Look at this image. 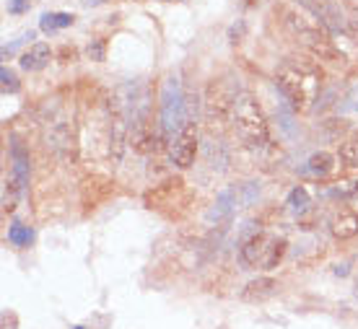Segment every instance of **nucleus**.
Returning <instances> with one entry per match:
<instances>
[{
  "label": "nucleus",
  "mask_w": 358,
  "mask_h": 329,
  "mask_svg": "<svg viewBox=\"0 0 358 329\" xmlns=\"http://www.w3.org/2000/svg\"><path fill=\"white\" fill-rule=\"evenodd\" d=\"M275 83L294 112H309L322 91V73L306 60H286L278 68Z\"/></svg>",
  "instance_id": "1"
},
{
  "label": "nucleus",
  "mask_w": 358,
  "mask_h": 329,
  "mask_svg": "<svg viewBox=\"0 0 358 329\" xmlns=\"http://www.w3.org/2000/svg\"><path fill=\"white\" fill-rule=\"evenodd\" d=\"M283 21H286L288 31H291V34H294L296 39L314 54V57L330 60V63L343 60V52L335 47L327 27H324L320 18H314L306 8H301V6H299V8L291 6V8L283 10Z\"/></svg>",
  "instance_id": "2"
},
{
  "label": "nucleus",
  "mask_w": 358,
  "mask_h": 329,
  "mask_svg": "<svg viewBox=\"0 0 358 329\" xmlns=\"http://www.w3.org/2000/svg\"><path fill=\"white\" fill-rule=\"evenodd\" d=\"M231 122L244 145L262 148L268 142V122H265V115H262L257 98L252 96V94H236Z\"/></svg>",
  "instance_id": "3"
},
{
  "label": "nucleus",
  "mask_w": 358,
  "mask_h": 329,
  "mask_svg": "<svg viewBox=\"0 0 358 329\" xmlns=\"http://www.w3.org/2000/svg\"><path fill=\"white\" fill-rule=\"evenodd\" d=\"M286 254V241L275 239L270 233H252L250 239L242 244L239 257L247 267H260V270H273Z\"/></svg>",
  "instance_id": "4"
},
{
  "label": "nucleus",
  "mask_w": 358,
  "mask_h": 329,
  "mask_svg": "<svg viewBox=\"0 0 358 329\" xmlns=\"http://www.w3.org/2000/svg\"><path fill=\"white\" fill-rule=\"evenodd\" d=\"M187 122V96L179 86V78L169 75L162 86V135L169 140Z\"/></svg>",
  "instance_id": "5"
},
{
  "label": "nucleus",
  "mask_w": 358,
  "mask_h": 329,
  "mask_svg": "<svg viewBox=\"0 0 358 329\" xmlns=\"http://www.w3.org/2000/svg\"><path fill=\"white\" fill-rule=\"evenodd\" d=\"M234 96L231 91H226V86L221 80H213L206 91V101H203V109H206V119L210 125L215 122H226L229 117L234 115Z\"/></svg>",
  "instance_id": "6"
},
{
  "label": "nucleus",
  "mask_w": 358,
  "mask_h": 329,
  "mask_svg": "<svg viewBox=\"0 0 358 329\" xmlns=\"http://www.w3.org/2000/svg\"><path fill=\"white\" fill-rule=\"evenodd\" d=\"M195 156H197V127H195V122L189 119V122H185V127L174 135L171 148H169V159L179 169H189V166L195 163Z\"/></svg>",
  "instance_id": "7"
},
{
  "label": "nucleus",
  "mask_w": 358,
  "mask_h": 329,
  "mask_svg": "<svg viewBox=\"0 0 358 329\" xmlns=\"http://www.w3.org/2000/svg\"><path fill=\"white\" fill-rule=\"evenodd\" d=\"M182 195H185V182L182 179H169V182H164V184H159V187L145 195V205L151 210H164L169 205H177Z\"/></svg>",
  "instance_id": "8"
},
{
  "label": "nucleus",
  "mask_w": 358,
  "mask_h": 329,
  "mask_svg": "<svg viewBox=\"0 0 358 329\" xmlns=\"http://www.w3.org/2000/svg\"><path fill=\"white\" fill-rule=\"evenodd\" d=\"M330 231L335 239H341V241L358 236V213L356 210H350V207H341L338 213L332 215Z\"/></svg>",
  "instance_id": "9"
},
{
  "label": "nucleus",
  "mask_w": 358,
  "mask_h": 329,
  "mask_svg": "<svg viewBox=\"0 0 358 329\" xmlns=\"http://www.w3.org/2000/svg\"><path fill=\"white\" fill-rule=\"evenodd\" d=\"M10 161H13V166H10V179L16 182L18 189H24L29 184V151L18 140L10 142Z\"/></svg>",
  "instance_id": "10"
},
{
  "label": "nucleus",
  "mask_w": 358,
  "mask_h": 329,
  "mask_svg": "<svg viewBox=\"0 0 358 329\" xmlns=\"http://www.w3.org/2000/svg\"><path fill=\"white\" fill-rule=\"evenodd\" d=\"M50 60H52V50L39 42V45L29 47L27 52L21 54V60H18V63H21V68H24V71L39 73V71H45L47 65H50Z\"/></svg>",
  "instance_id": "11"
},
{
  "label": "nucleus",
  "mask_w": 358,
  "mask_h": 329,
  "mask_svg": "<svg viewBox=\"0 0 358 329\" xmlns=\"http://www.w3.org/2000/svg\"><path fill=\"white\" fill-rule=\"evenodd\" d=\"M275 291H278V280H273V277H257V280L244 285L242 301H250V303L268 301L270 295H275Z\"/></svg>",
  "instance_id": "12"
},
{
  "label": "nucleus",
  "mask_w": 358,
  "mask_h": 329,
  "mask_svg": "<svg viewBox=\"0 0 358 329\" xmlns=\"http://www.w3.org/2000/svg\"><path fill=\"white\" fill-rule=\"evenodd\" d=\"M206 161L208 166L215 171H226L229 169V151L221 140H208L206 142Z\"/></svg>",
  "instance_id": "13"
},
{
  "label": "nucleus",
  "mask_w": 358,
  "mask_h": 329,
  "mask_svg": "<svg viewBox=\"0 0 358 329\" xmlns=\"http://www.w3.org/2000/svg\"><path fill=\"white\" fill-rule=\"evenodd\" d=\"M231 210H234V189H224L221 195L215 197V203H213V207L208 210V221L210 223H221V221H226L229 215H231Z\"/></svg>",
  "instance_id": "14"
},
{
  "label": "nucleus",
  "mask_w": 358,
  "mask_h": 329,
  "mask_svg": "<svg viewBox=\"0 0 358 329\" xmlns=\"http://www.w3.org/2000/svg\"><path fill=\"white\" fill-rule=\"evenodd\" d=\"M332 169H335V156L327 151L314 153L312 159L306 161V171L314 177H327V174H332Z\"/></svg>",
  "instance_id": "15"
},
{
  "label": "nucleus",
  "mask_w": 358,
  "mask_h": 329,
  "mask_svg": "<svg viewBox=\"0 0 358 329\" xmlns=\"http://www.w3.org/2000/svg\"><path fill=\"white\" fill-rule=\"evenodd\" d=\"M73 24H76V16H73V13H45V16L39 18V29H42L45 34H52L57 29L73 27Z\"/></svg>",
  "instance_id": "16"
},
{
  "label": "nucleus",
  "mask_w": 358,
  "mask_h": 329,
  "mask_svg": "<svg viewBox=\"0 0 358 329\" xmlns=\"http://www.w3.org/2000/svg\"><path fill=\"white\" fill-rule=\"evenodd\" d=\"M341 161L348 169H358V130L341 145Z\"/></svg>",
  "instance_id": "17"
},
{
  "label": "nucleus",
  "mask_w": 358,
  "mask_h": 329,
  "mask_svg": "<svg viewBox=\"0 0 358 329\" xmlns=\"http://www.w3.org/2000/svg\"><path fill=\"white\" fill-rule=\"evenodd\" d=\"M31 239H34V233H31V228L24 226V223H13L8 228V241L13 247H29Z\"/></svg>",
  "instance_id": "18"
},
{
  "label": "nucleus",
  "mask_w": 358,
  "mask_h": 329,
  "mask_svg": "<svg viewBox=\"0 0 358 329\" xmlns=\"http://www.w3.org/2000/svg\"><path fill=\"white\" fill-rule=\"evenodd\" d=\"M309 192H306L304 187H294L291 192H288V207L291 210H296V213H304V210H309Z\"/></svg>",
  "instance_id": "19"
},
{
  "label": "nucleus",
  "mask_w": 358,
  "mask_h": 329,
  "mask_svg": "<svg viewBox=\"0 0 358 329\" xmlns=\"http://www.w3.org/2000/svg\"><path fill=\"white\" fill-rule=\"evenodd\" d=\"M0 86H3V94H16V91H18V78H16V73L8 71L6 65L0 68Z\"/></svg>",
  "instance_id": "20"
},
{
  "label": "nucleus",
  "mask_w": 358,
  "mask_h": 329,
  "mask_svg": "<svg viewBox=\"0 0 358 329\" xmlns=\"http://www.w3.org/2000/svg\"><path fill=\"white\" fill-rule=\"evenodd\" d=\"M31 36H34V31H27V34H21V36H18V39H13V42H10V45H6V47H3V57H6V60H8L10 54L16 52L18 47L24 45V42H27V39H31Z\"/></svg>",
  "instance_id": "21"
},
{
  "label": "nucleus",
  "mask_w": 358,
  "mask_h": 329,
  "mask_svg": "<svg viewBox=\"0 0 358 329\" xmlns=\"http://www.w3.org/2000/svg\"><path fill=\"white\" fill-rule=\"evenodd\" d=\"M29 8H31V0H8V13H13V16L27 13Z\"/></svg>",
  "instance_id": "22"
},
{
  "label": "nucleus",
  "mask_w": 358,
  "mask_h": 329,
  "mask_svg": "<svg viewBox=\"0 0 358 329\" xmlns=\"http://www.w3.org/2000/svg\"><path fill=\"white\" fill-rule=\"evenodd\" d=\"M89 57L91 60H104V42L96 39L94 45H89Z\"/></svg>",
  "instance_id": "23"
},
{
  "label": "nucleus",
  "mask_w": 358,
  "mask_h": 329,
  "mask_svg": "<svg viewBox=\"0 0 358 329\" xmlns=\"http://www.w3.org/2000/svg\"><path fill=\"white\" fill-rule=\"evenodd\" d=\"M345 31H348L353 39H358V10H353L348 16V21H345Z\"/></svg>",
  "instance_id": "24"
},
{
  "label": "nucleus",
  "mask_w": 358,
  "mask_h": 329,
  "mask_svg": "<svg viewBox=\"0 0 358 329\" xmlns=\"http://www.w3.org/2000/svg\"><path fill=\"white\" fill-rule=\"evenodd\" d=\"M99 3H104V0H83V6H99Z\"/></svg>",
  "instance_id": "25"
},
{
  "label": "nucleus",
  "mask_w": 358,
  "mask_h": 329,
  "mask_svg": "<svg viewBox=\"0 0 358 329\" xmlns=\"http://www.w3.org/2000/svg\"><path fill=\"white\" fill-rule=\"evenodd\" d=\"M345 3H348V6H353V8L358 10V0H345Z\"/></svg>",
  "instance_id": "26"
},
{
  "label": "nucleus",
  "mask_w": 358,
  "mask_h": 329,
  "mask_svg": "<svg viewBox=\"0 0 358 329\" xmlns=\"http://www.w3.org/2000/svg\"><path fill=\"white\" fill-rule=\"evenodd\" d=\"M76 329H83V327H76Z\"/></svg>",
  "instance_id": "27"
}]
</instances>
